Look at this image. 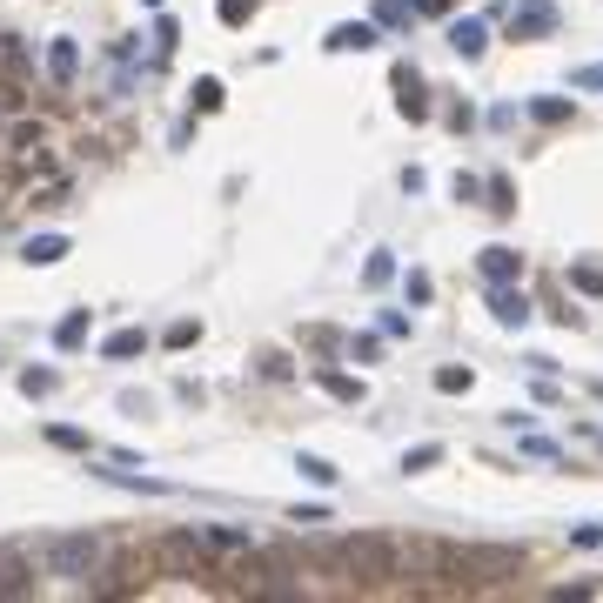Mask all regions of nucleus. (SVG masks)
Segmentation results:
<instances>
[{
    "instance_id": "f8f14e48",
    "label": "nucleus",
    "mask_w": 603,
    "mask_h": 603,
    "mask_svg": "<svg viewBox=\"0 0 603 603\" xmlns=\"http://www.w3.org/2000/svg\"><path fill=\"white\" fill-rule=\"evenodd\" d=\"M47 74H54L61 88H67V81H74V74H81V54H74V41H67V34H61V41H54V47H47Z\"/></svg>"
},
{
    "instance_id": "bb28decb",
    "label": "nucleus",
    "mask_w": 603,
    "mask_h": 603,
    "mask_svg": "<svg viewBox=\"0 0 603 603\" xmlns=\"http://www.w3.org/2000/svg\"><path fill=\"white\" fill-rule=\"evenodd\" d=\"M302 476H309V483H322V490H329V483H335V463H322V456H302Z\"/></svg>"
},
{
    "instance_id": "1a4fd4ad",
    "label": "nucleus",
    "mask_w": 603,
    "mask_h": 603,
    "mask_svg": "<svg viewBox=\"0 0 603 603\" xmlns=\"http://www.w3.org/2000/svg\"><path fill=\"white\" fill-rule=\"evenodd\" d=\"M449 47H456L463 61H476V54L490 47V27H483V21H449Z\"/></svg>"
},
{
    "instance_id": "cd10ccee",
    "label": "nucleus",
    "mask_w": 603,
    "mask_h": 603,
    "mask_svg": "<svg viewBox=\"0 0 603 603\" xmlns=\"http://www.w3.org/2000/svg\"><path fill=\"white\" fill-rule=\"evenodd\" d=\"M195 335H201V322H175V329L161 335V342H168V349H188V342H195Z\"/></svg>"
},
{
    "instance_id": "f3484780",
    "label": "nucleus",
    "mask_w": 603,
    "mask_h": 603,
    "mask_svg": "<svg viewBox=\"0 0 603 603\" xmlns=\"http://www.w3.org/2000/svg\"><path fill=\"white\" fill-rule=\"evenodd\" d=\"M483 195H490V215H510V208H516L510 175H490V181H483Z\"/></svg>"
},
{
    "instance_id": "423d86ee",
    "label": "nucleus",
    "mask_w": 603,
    "mask_h": 603,
    "mask_svg": "<svg viewBox=\"0 0 603 603\" xmlns=\"http://www.w3.org/2000/svg\"><path fill=\"white\" fill-rule=\"evenodd\" d=\"M382 41V27L376 21H342V27H329V54H362V47H376Z\"/></svg>"
},
{
    "instance_id": "a211bd4d",
    "label": "nucleus",
    "mask_w": 603,
    "mask_h": 603,
    "mask_svg": "<svg viewBox=\"0 0 603 603\" xmlns=\"http://www.w3.org/2000/svg\"><path fill=\"white\" fill-rule=\"evenodd\" d=\"M436 463H443V443H416L409 456H402V469H409V476H423V469H436Z\"/></svg>"
},
{
    "instance_id": "c756f323",
    "label": "nucleus",
    "mask_w": 603,
    "mask_h": 603,
    "mask_svg": "<svg viewBox=\"0 0 603 603\" xmlns=\"http://www.w3.org/2000/svg\"><path fill=\"white\" fill-rule=\"evenodd\" d=\"M248 14H255V0H222V21H228V27H242Z\"/></svg>"
},
{
    "instance_id": "9d476101",
    "label": "nucleus",
    "mask_w": 603,
    "mask_h": 603,
    "mask_svg": "<svg viewBox=\"0 0 603 603\" xmlns=\"http://www.w3.org/2000/svg\"><path fill=\"white\" fill-rule=\"evenodd\" d=\"M7 148H14V155H41V148H47V128H41V121H27V114H14Z\"/></svg>"
},
{
    "instance_id": "412c9836",
    "label": "nucleus",
    "mask_w": 603,
    "mask_h": 603,
    "mask_svg": "<svg viewBox=\"0 0 603 603\" xmlns=\"http://www.w3.org/2000/svg\"><path fill=\"white\" fill-rule=\"evenodd\" d=\"M402 21H416L409 0H376V27H402Z\"/></svg>"
},
{
    "instance_id": "7ed1b4c3",
    "label": "nucleus",
    "mask_w": 603,
    "mask_h": 603,
    "mask_svg": "<svg viewBox=\"0 0 603 603\" xmlns=\"http://www.w3.org/2000/svg\"><path fill=\"white\" fill-rule=\"evenodd\" d=\"M155 563H168V570H181V577H222V563L208 557V543H201V536H161Z\"/></svg>"
},
{
    "instance_id": "7c9ffc66",
    "label": "nucleus",
    "mask_w": 603,
    "mask_h": 603,
    "mask_svg": "<svg viewBox=\"0 0 603 603\" xmlns=\"http://www.w3.org/2000/svg\"><path fill=\"white\" fill-rule=\"evenodd\" d=\"M429 289H436V282H429L423 268H409V302H429Z\"/></svg>"
},
{
    "instance_id": "39448f33",
    "label": "nucleus",
    "mask_w": 603,
    "mask_h": 603,
    "mask_svg": "<svg viewBox=\"0 0 603 603\" xmlns=\"http://www.w3.org/2000/svg\"><path fill=\"white\" fill-rule=\"evenodd\" d=\"M34 597V557L0 550V603H27Z\"/></svg>"
},
{
    "instance_id": "5701e85b",
    "label": "nucleus",
    "mask_w": 603,
    "mask_h": 603,
    "mask_svg": "<svg viewBox=\"0 0 603 603\" xmlns=\"http://www.w3.org/2000/svg\"><path fill=\"white\" fill-rule=\"evenodd\" d=\"M81 335H88V309H74V315H67L61 329H54V342H61V349H74Z\"/></svg>"
},
{
    "instance_id": "a878e982",
    "label": "nucleus",
    "mask_w": 603,
    "mask_h": 603,
    "mask_svg": "<svg viewBox=\"0 0 603 603\" xmlns=\"http://www.w3.org/2000/svg\"><path fill=\"white\" fill-rule=\"evenodd\" d=\"M195 108H201V114L222 108V81H195Z\"/></svg>"
},
{
    "instance_id": "6e6552de",
    "label": "nucleus",
    "mask_w": 603,
    "mask_h": 603,
    "mask_svg": "<svg viewBox=\"0 0 603 603\" xmlns=\"http://www.w3.org/2000/svg\"><path fill=\"white\" fill-rule=\"evenodd\" d=\"M476 268L490 275V289H503V282H516V275H523V255L496 242V248H483V255H476Z\"/></svg>"
},
{
    "instance_id": "2f4dec72",
    "label": "nucleus",
    "mask_w": 603,
    "mask_h": 603,
    "mask_svg": "<svg viewBox=\"0 0 603 603\" xmlns=\"http://www.w3.org/2000/svg\"><path fill=\"white\" fill-rule=\"evenodd\" d=\"M416 14H449V0H416Z\"/></svg>"
},
{
    "instance_id": "6ab92c4d",
    "label": "nucleus",
    "mask_w": 603,
    "mask_h": 603,
    "mask_svg": "<svg viewBox=\"0 0 603 603\" xmlns=\"http://www.w3.org/2000/svg\"><path fill=\"white\" fill-rule=\"evenodd\" d=\"M570 88H577V94H603V61H583V67H570Z\"/></svg>"
},
{
    "instance_id": "f03ea898",
    "label": "nucleus",
    "mask_w": 603,
    "mask_h": 603,
    "mask_svg": "<svg viewBox=\"0 0 603 603\" xmlns=\"http://www.w3.org/2000/svg\"><path fill=\"white\" fill-rule=\"evenodd\" d=\"M41 570L47 577H61V583H88L101 577V563H108V543L94 530H61V536H41Z\"/></svg>"
},
{
    "instance_id": "20e7f679",
    "label": "nucleus",
    "mask_w": 603,
    "mask_h": 603,
    "mask_svg": "<svg viewBox=\"0 0 603 603\" xmlns=\"http://www.w3.org/2000/svg\"><path fill=\"white\" fill-rule=\"evenodd\" d=\"M543 34H557V0H523L510 14V41H543Z\"/></svg>"
},
{
    "instance_id": "dca6fc26",
    "label": "nucleus",
    "mask_w": 603,
    "mask_h": 603,
    "mask_svg": "<svg viewBox=\"0 0 603 603\" xmlns=\"http://www.w3.org/2000/svg\"><path fill=\"white\" fill-rule=\"evenodd\" d=\"M315 382H322L335 402H362V396H369V389H362V376H335V369H329V376H315Z\"/></svg>"
},
{
    "instance_id": "9b49d317",
    "label": "nucleus",
    "mask_w": 603,
    "mask_h": 603,
    "mask_svg": "<svg viewBox=\"0 0 603 603\" xmlns=\"http://www.w3.org/2000/svg\"><path fill=\"white\" fill-rule=\"evenodd\" d=\"M490 309H496V322H503V329H523V322H530V302H523V295H516L510 282H503V289L490 295Z\"/></svg>"
},
{
    "instance_id": "473e14b6",
    "label": "nucleus",
    "mask_w": 603,
    "mask_h": 603,
    "mask_svg": "<svg viewBox=\"0 0 603 603\" xmlns=\"http://www.w3.org/2000/svg\"><path fill=\"white\" fill-rule=\"evenodd\" d=\"M597 402H603V382H597Z\"/></svg>"
},
{
    "instance_id": "0eeeda50",
    "label": "nucleus",
    "mask_w": 603,
    "mask_h": 603,
    "mask_svg": "<svg viewBox=\"0 0 603 603\" xmlns=\"http://www.w3.org/2000/svg\"><path fill=\"white\" fill-rule=\"evenodd\" d=\"M396 108L409 121H429V94H423V74L416 67H396Z\"/></svg>"
},
{
    "instance_id": "aec40b11",
    "label": "nucleus",
    "mask_w": 603,
    "mask_h": 603,
    "mask_svg": "<svg viewBox=\"0 0 603 603\" xmlns=\"http://www.w3.org/2000/svg\"><path fill=\"white\" fill-rule=\"evenodd\" d=\"M530 114L543 121V128H557V121H570V101H557V94H543V101H530Z\"/></svg>"
},
{
    "instance_id": "c85d7f7f",
    "label": "nucleus",
    "mask_w": 603,
    "mask_h": 603,
    "mask_svg": "<svg viewBox=\"0 0 603 603\" xmlns=\"http://www.w3.org/2000/svg\"><path fill=\"white\" fill-rule=\"evenodd\" d=\"M21 389H27V396H47V389H54V369H27Z\"/></svg>"
},
{
    "instance_id": "b1692460",
    "label": "nucleus",
    "mask_w": 603,
    "mask_h": 603,
    "mask_svg": "<svg viewBox=\"0 0 603 603\" xmlns=\"http://www.w3.org/2000/svg\"><path fill=\"white\" fill-rule=\"evenodd\" d=\"M469 382H476V376H469V369H456V362H449V369H436V389H443V396H463Z\"/></svg>"
},
{
    "instance_id": "4468645a",
    "label": "nucleus",
    "mask_w": 603,
    "mask_h": 603,
    "mask_svg": "<svg viewBox=\"0 0 603 603\" xmlns=\"http://www.w3.org/2000/svg\"><path fill=\"white\" fill-rule=\"evenodd\" d=\"M141 349H148V335H141V329H114L108 342H101V356H108V362H128V356H141Z\"/></svg>"
},
{
    "instance_id": "f257e3e1",
    "label": "nucleus",
    "mask_w": 603,
    "mask_h": 603,
    "mask_svg": "<svg viewBox=\"0 0 603 603\" xmlns=\"http://www.w3.org/2000/svg\"><path fill=\"white\" fill-rule=\"evenodd\" d=\"M329 563H342L356 583H396L402 570H409V550H402L396 536L362 530V536H335V543H329Z\"/></svg>"
},
{
    "instance_id": "2eb2a0df",
    "label": "nucleus",
    "mask_w": 603,
    "mask_h": 603,
    "mask_svg": "<svg viewBox=\"0 0 603 603\" xmlns=\"http://www.w3.org/2000/svg\"><path fill=\"white\" fill-rule=\"evenodd\" d=\"M14 114H27V81L21 74H0V121H14Z\"/></svg>"
},
{
    "instance_id": "ddd939ff",
    "label": "nucleus",
    "mask_w": 603,
    "mask_h": 603,
    "mask_svg": "<svg viewBox=\"0 0 603 603\" xmlns=\"http://www.w3.org/2000/svg\"><path fill=\"white\" fill-rule=\"evenodd\" d=\"M67 255V235H34V242L21 248V262H34V268H54Z\"/></svg>"
},
{
    "instance_id": "393cba45",
    "label": "nucleus",
    "mask_w": 603,
    "mask_h": 603,
    "mask_svg": "<svg viewBox=\"0 0 603 603\" xmlns=\"http://www.w3.org/2000/svg\"><path fill=\"white\" fill-rule=\"evenodd\" d=\"M389 275H396V262H389V255H369V268H362V282H369V289H382Z\"/></svg>"
},
{
    "instance_id": "4be33fe9",
    "label": "nucleus",
    "mask_w": 603,
    "mask_h": 603,
    "mask_svg": "<svg viewBox=\"0 0 603 603\" xmlns=\"http://www.w3.org/2000/svg\"><path fill=\"white\" fill-rule=\"evenodd\" d=\"M570 289H583V295H603V268H597V262H577V268H570Z\"/></svg>"
}]
</instances>
